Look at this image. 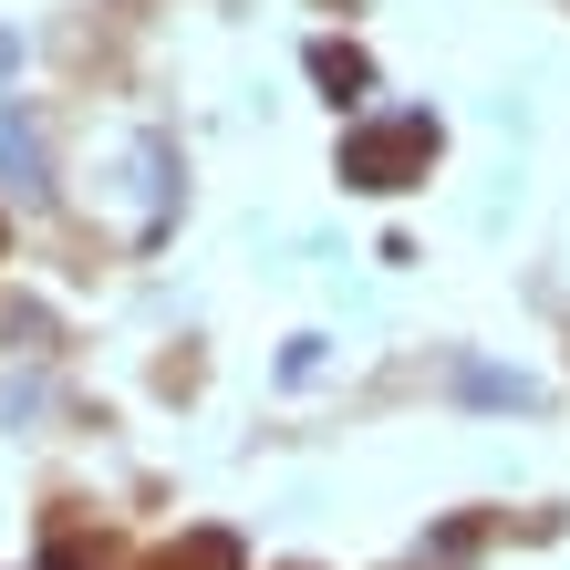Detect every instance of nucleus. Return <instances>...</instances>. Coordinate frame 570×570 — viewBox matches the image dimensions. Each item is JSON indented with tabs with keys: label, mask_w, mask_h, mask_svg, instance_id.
Listing matches in <instances>:
<instances>
[{
	"label": "nucleus",
	"mask_w": 570,
	"mask_h": 570,
	"mask_svg": "<svg viewBox=\"0 0 570 570\" xmlns=\"http://www.w3.org/2000/svg\"><path fill=\"white\" fill-rule=\"evenodd\" d=\"M0 187H11L21 208H42V197H52V166H42V125H31L21 105L0 115Z\"/></svg>",
	"instance_id": "obj_2"
},
{
	"label": "nucleus",
	"mask_w": 570,
	"mask_h": 570,
	"mask_svg": "<svg viewBox=\"0 0 570 570\" xmlns=\"http://www.w3.org/2000/svg\"><path fill=\"white\" fill-rule=\"evenodd\" d=\"M312 83L332 94V105H363V83H374V62H363L353 42H312Z\"/></svg>",
	"instance_id": "obj_4"
},
{
	"label": "nucleus",
	"mask_w": 570,
	"mask_h": 570,
	"mask_svg": "<svg viewBox=\"0 0 570 570\" xmlns=\"http://www.w3.org/2000/svg\"><path fill=\"white\" fill-rule=\"evenodd\" d=\"M425 166H435V115H374L343 136V187H363V197L415 187Z\"/></svg>",
	"instance_id": "obj_1"
},
{
	"label": "nucleus",
	"mask_w": 570,
	"mask_h": 570,
	"mask_svg": "<svg viewBox=\"0 0 570 570\" xmlns=\"http://www.w3.org/2000/svg\"><path fill=\"white\" fill-rule=\"evenodd\" d=\"M456 394H466V405H509V415L540 405V384H529V374H498V363H456Z\"/></svg>",
	"instance_id": "obj_3"
}]
</instances>
